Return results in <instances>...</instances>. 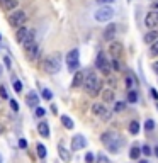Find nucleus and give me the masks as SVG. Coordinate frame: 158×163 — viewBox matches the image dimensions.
Returning <instances> with one entry per match:
<instances>
[{
    "instance_id": "nucleus-45",
    "label": "nucleus",
    "mask_w": 158,
    "mask_h": 163,
    "mask_svg": "<svg viewBox=\"0 0 158 163\" xmlns=\"http://www.w3.org/2000/svg\"><path fill=\"white\" fill-rule=\"evenodd\" d=\"M153 70H155V72L158 73V61H156V63H155V65H153Z\"/></svg>"
},
{
    "instance_id": "nucleus-32",
    "label": "nucleus",
    "mask_w": 158,
    "mask_h": 163,
    "mask_svg": "<svg viewBox=\"0 0 158 163\" xmlns=\"http://www.w3.org/2000/svg\"><path fill=\"white\" fill-rule=\"evenodd\" d=\"M110 68L112 70H116V72H121V63L118 61V60H112V63H110Z\"/></svg>"
},
{
    "instance_id": "nucleus-16",
    "label": "nucleus",
    "mask_w": 158,
    "mask_h": 163,
    "mask_svg": "<svg viewBox=\"0 0 158 163\" xmlns=\"http://www.w3.org/2000/svg\"><path fill=\"white\" fill-rule=\"evenodd\" d=\"M17 5H19L17 0H0V7L4 10H14Z\"/></svg>"
},
{
    "instance_id": "nucleus-20",
    "label": "nucleus",
    "mask_w": 158,
    "mask_h": 163,
    "mask_svg": "<svg viewBox=\"0 0 158 163\" xmlns=\"http://www.w3.org/2000/svg\"><path fill=\"white\" fill-rule=\"evenodd\" d=\"M158 39V31H150V33L145 36V43L146 44H153Z\"/></svg>"
},
{
    "instance_id": "nucleus-17",
    "label": "nucleus",
    "mask_w": 158,
    "mask_h": 163,
    "mask_svg": "<svg viewBox=\"0 0 158 163\" xmlns=\"http://www.w3.org/2000/svg\"><path fill=\"white\" fill-rule=\"evenodd\" d=\"M100 94H102V100L106 102V104L114 102V90H112V88H104Z\"/></svg>"
},
{
    "instance_id": "nucleus-19",
    "label": "nucleus",
    "mask_w": 158,
    "mask_h": 163,
    "mask_svg": "<svg viewBox=\"0 0 158 163\" xmlns=\"http://www.w3.org/2000/svg\"><path fill=\"white\" fill-rule=\"evenodd\" d=\"M37 133L41 134V136H43V138H48L49 136V126H48V122H39L37 124Z\"/></svg>"
},
{
    "instance_id": "nucleus-7",
    "label": "nucleus",
    "mask_w": 158,
    "mask_h": 163,
    "mask_svg": "<svg viewBox=\"0 0 158 163\" xmlns=\"http://www.w3.org/2000/svg\"><path fill=\"white\" fill-rule=\"evenodd\" d=\"M95 68H99L104 75H109L110 73V63L107 61L106 54L104 53H99L97 54V60H95Z\"/></svg>"
},
{
    "instance_id": "nucleus-36",
    "label": "nucleus",
    "mask_w": 158,
    "mask_h": 163,
    "mask_svg": "<svg viewBox=\"0 0 158 163\" xmlns=\"http://www.w3.org/2000/svg\"><path fill=\"white\" fill-rule=\"evenodd\" d=\"M44 114H46V109H43V107L37 105V107H36V117H43Z\"/></svg>"
},
{
    "instance_id": "nucleus-34",
    "label": "nucleus",
    "mask_w": 158,
    "mask_h": 163,
    "mask_svg": "<svg viewBox=\"0 0 158 163\" xmlns=\"http://www.w3.org/2000/svg\"><path fill=\"white\" fill-rule=\"evenodd\" d=\"M14 90L17 92V94L22 90V82H21V80H14Z\"/></svg>"
},
{
    "instance_id": "nucleus-10",
    "label": "nucleus",
    "mask_w": 158,
    "mask_h": 163,
    "mask_svg": "<svg viewBox=\"0 0 158 163\" xmlns=\"http://www.w3.org/2000/svg\"><path fill=\"white\" fill-rule=\"evenodd\" d=\"M109 54H112L116 60L119 58L122 54V44L119 43V41H110V44H109Z\"/></svg>"
},
{
    "instance_id": "nucleus-41",
    "label": "nucleus",
    "mask_w": 158,
    "mask_h": 163,
    "mask_svg": "<svg viewBox=\"0 0 158 163\" xmlns=\"http://www.w3.org/2000/svg\"><path fill=\"white\" fill-rule=\"evenodd\" d=\"M99 163H109V160H107L104 155H99Z\"/></svg>"
},
{
    "instance_id": "nucleus-2",
    "label": "nucleus",
    "mask_w": 158,
    "mask_h": 163,
    "mask_svg": "<svg viewBox=\"0 0 158 163\" xmlns=\"http://www.w3.org/2000/svg\"><path fill=\"white\" fill-rule=\"evenodd\" d=\"M100 141L106 145V148L109 149L110 153H118L119 148H121V145H122V139L119 138L116 133H110V131H107V133H104L102 136H100Z\"/></svg>"
},
{
    "instance_id": "nucleus-25",
    "label": "nucleus",
    "mask_w": 158,
    "mask_h": 163,
    "mask_svg": "<svg viewBox=\"0 0 158 163\" xmlns=\"http://www.w3.org/2000/svg\"><path fill=\"white\" fill-rule=\"evenodd\" d=\"M46 155H48L46 146H44V145H37V156H39L41 160H44V158H46Z\"/></svg>"
},
{
    "instance_id": "nucleus-6",
    "label": "nucleus",
    "mask_w": 158,
    "mask_h": 163,
    "mask_svg": "<svg viewBox=\"0 0 158 163\" xmlns=\"http://www.w3.org/2000/svg\"><path fill=\"white\" fill-rule=\"evenodd\" d=\"M26 21H27V14L24 10H15L14 14L9 15V24L12 27H21V25H24Z\"/></svg>"
},
{
    "instance_id": "nucleus-21",
    "label": "nucleus",
    "mask_w": 158,
    "mask_h": 163,
    "mask_svg": "<svg viewBox=\"0 0 158 163\" xmlns=\"http://www.w3.org/2000/svg\"><path fill=\"white\" fill-rule=\"evenodd\" d=\"M60 119H61L63 126H65L66 129H73V126H75V124H73V121H71L68 116H61V117H60Z\"/></svg>"
},
{
    "instance_id": "nucleus-12",
    "label": "nucleus",
    "mask_w": 158,
    "mask_h": 163,
    "mask_svg": "<svg viewBox=\"0 0 158 163\" xmlns=\"http://www.w3.org/2000/svg\"><path fill=\"white\" fill-rule=\"evenodd\" d=\"M145 24H146V27H156L158 25V12L151 10L146 14V17H145Z\"/></svg>"
},
{
    "instance_id": "nucleus-3",
    "label": "nucleus",
    "mask_w": 158,
    "mask_h": 163,
    "mask_svg": "<svg viewBox=\"0 0 158 163\" xmlns=\"http://www.w3.org/2000/svg\"><path fill=\"white\" fill-rule=\"evenodd\" d=\"M60 68H61V56H60L58 53L49 54L48 58L44 60V63H43V70H44L46 73H49V75H55V73H58Z\"/></svg>"
},
{
    "instance_id": "nucleus-40",
    "label": "nucleus",
    "mask_w": 158,
    "mask_h": 163,
    "mask_svg": "<svg viewBox=\"0 0 158 163\" xmlns=\"http://www.w3.org/2000/svg\"><path fill=\"white\" fill-rule=\"evenodd\" d=\"M19 146L21 148H27V141L26 139H19Z\"/></svg>"
},
{
    "instance_id": "nucleus-43",
    "label": "nucleus",
    "mask_w": 158,
    "mask_h": 163,
    "mask_svg": "<svg viewBox=\"0 0 158 163\" xmlns=\"http://www.w3.org/2000/svg\"><path fill=\"white\" fill-rule=\"evenodd\" d=\"M4 63H5V66H7V68H10V60H9L7 56L4 58Z\"/></svg>"
},
{
    "instance_id": "nucleus-23",
    "label": "nucleus",
    "mask_w": 158,
    "mask_h": 163,
    "mask_svg": "<svg viewBox=\"0 0 158 163\" xmlns=\"http://www.w3.org/2000/svg\"><path fill=\"white\" fill-rule=\"evenodd\" d=\"M129 133L131 134L140 133V122H138V121H131V122H129Z\"/></svg>"
},
{
    "instance_id": "nucleus-38",
    "label": "nucleus",
    "mask_w": 158,
    "mask_h": 163,
    "mask_svg": "<svg viewBox=\"0 0 158 163\" xmlns=\"http://www.w3.org/2000/svg\"><path fill=\"white\" fill-rule=\"evenodd\" d=\"M9 104H10V109L14 111V112H19V104H17V100H10Z\"/></svg>"
},
{
    "instance_id": "nucleus-29",
    "label": "nucleus",
    "mask_w": 158,
    "mask_h": 163,
    "mask_svg": "<svg viewBox=\"0 0 158 163\" xmlns=\"http://www.w3.org/2000/svg\"><path fill=\"white\" fill-rule=\"evenodd\" d=\"M150 54H151V56H158V39L155 41L153 44H151V48H150Z\"/></svg>"
},
{
    "instance_id": "nucleus-37",
    "label": "nucleus",
    "mask_w": 158,
    "mask_h": 163,
    "mask_svg": "<svg viewBox=\"0 0 158 163\" xmlns=\"http://www.w3.org/2000/svg\"><path fill=\"white\" fill-rule=\"evenodd\" d=\"M0 97L2 99H7V88H5V85H0Z\"/></svg>"
},
{
    "instance_id": "nucleus-13",
    "label": "nucleus",
    "mask_w": 158,
    "mask_h": 163,
    "mask_svg": "<svg viewBox=\"0 0 158 163\" xmlns=\"http://www.w3.org/2000/svg\"><path fill=\"white\" fill-rule=\"evenodd\" d=\"M26 104L29 105V107H37V105H39V97H37L36 92L31 90L29 94L26 95Z\"/></svg>"
},
{
    "instance_id": "nucleus-44",
    "label": "nucleus",
    "mask_w": 158,
    "mask_h": 163,
    "mask_svg": "<svg viewBox=\"0 0 158 163\" xmlns=\"http://www.w3.org/2000/svg\"><path fill=\"white\" fill-rule=\"evenodd\" d=\"M97 2H99V4H112L114 0H97Z\"/></svg>"
},
{
    "instance_id": "nucleus-28",
    "label": "nucleus",
    "mask_w": 158,
    "mask_h": 163,
    "mask_svg": "<svg viewBox=\"0 0 158 163\" xmlns=\"http://www.w3.org/2000/svg\"><path fill=\"white\" fill-rule=\"evenodd\" d=\"M41 97L44 99V100H51L53 99V92L49 90V88H43V95Z\"/></svg>"
},
{
    "instance_id": "nucleus-42",
    "label": "nucleus",
    "mask_w": 158,
    "mask_h": 163,
    "mask_svg": "<svg viewBox=\"0 0 158 163\" xmlns=\"http://www.w3.org/2000/svg\"><path fill=\"white\" fill-rule=\"evenodd\" d=\"M150 92H151V97H153V99H158V92L155 90V88H151Z\"/></svg>"
},
{
    "instance_id": "nucleus-9",
    "label": "nucleus",
    "mask_w": 158,
    "mask_h": 163,
    "mask_svg": "<svg viewBox=\"0 0 158 163\" xmlns=\"http://www.w3.org/2000/svg\"><path fill=\"white\" fill-rule=\"evenodd\" d=\"M22 46H24V49H26V53L29 49H33L34 46H36V34H34V31H29L26 36V39L22 41Z\"/></svg>"
},
{
    "instance_id": "nucleus-18",
    "label": "nucleus",
    "mask_w": 158,
    "mask_h": 163,
    "mask_svg": "<svg viewBox=\"0 0 158 163\" xmlns=\"http://www.w3.org/2000/svg\"><path fill=\"white\" fill-rule=\"evenodd\" d=\"M27 33H29V29H27V27H24V25L17 27V33H15V39H17V43H22V41L26 39Z\"/></svg>"
},
{
    "instance_id": "nucleus-48",
    "label": "nucleus",
    "mask_w": 158,
    "mask_h": 163,
    "mask_svg": "<svg viewBox=\"0 0 158 163\" xmlns=\"http://www.w3.org/2000/svg\"><path fill=\"white\" fill-rule=\"evenodd\" d=\"M140 163H148V161H146V160H143V161H140Z\"/></svg>"
},
{
    "instance_id": "nucleus-26",
    "label": "nucleus",
    "mask_w": 158,
    "mask_h": 163,
    "mask_svg": "<svg viewBox=\"0 0 158 163\" xmlns=\"http://www.w3.org/2000/svg\"><path fill=\"white\" fill-rule=\"evenodd\" d=\"M104 111V105L102 104H94L92 105V112L95 114V116H100V112Z\"/></svg>"
},
{
    "instance_id": "nucleus-5",
    "label": "nucleus",
    "mask_w": 158,
    "mask_h": 163,
    "mask_svg": "<svg viewBox=\"0 0 158 163\" xmlns=\"http://www.w3.org/2000/svg\"><path fill=\"white\" fill-rule=\"evenodd\" d=\"M78 49H71L70 53L66 54V66L70 72H77L80 68V60H78Z\"/></svg>"
},
{
    "instance_id": "nucleus-4",
    "label": "nucleus",
    "mask_w": 158,
    "mask_h": 163,
    "mask_svg": "<svg viewBox=\"0 0 158 163\" xmlns=\"http://www.w3.org/2000/svg\"><path fill=\"white\" fill-rule=\"evenodd\" d=\"M94 17H95L97 22H107V21H110V19L114 17V9L104 5V7L97 9L95 14H94Z\"/></svg>"
},
{
    "instance_id": "nucleus-30",
    "label": "nucleus",
    "mask_w": 158,
    "mask_h": 163,
    "mask_svg": "<svg viewBox=\"0 0 158 163\" xmlns=\"http://www.w3.org/2000/svg\"><path fill=\"white\" fill-rule=\"evenodd\" d=\"M124 109H126V104H124V102H116V105H114V111H116V112H122Z\"/></svg>"
},
{
    "instance_id": "nucleus-27",
    "label": "nucleus",
    "mask_w": 158,
    "mask_h": 163,
    "mask_svg": "<svg viewBox=\"0 0 158 163\" xmlns=\"http://www.w3.org/2000/svg\"><path fill=\"white\" fill-rule=\"evenodd\" d=\"M128 102H131V104L138 102V94H136V92H133V90L128 92Z\"/></svg>"
},
{
    "instance_id": "nucleus-35",
    "label": "nucleus",
    "mask_w": 158,
    "mask_h": 163,
    "mask_svg": "<svg viewBox=\"0 0 158 163\" xmlns=\"http://www.w3.org/2000/svg\"><path fill=\"white\" fill-rule=\"evenodd\" d=\"M141 153H143V155H146V156H150L151 153H153V149H151V148H150V146H148V145H145L143 148H141Z\"/></svg>"
},
{
    "instance_id": "nucleus-31",
    "label": "nucleus",
    "mask_w": 158,
    "mask_h": 163,
    "mask_svg": "<svg viewBox=\"0 0 158 163\" xmlns=\"http://www.w3.org/2000/svg\"><path fill=\"white\" fill-rule=\"evenodd\" d=\"M134 82H136V80L133 78V76H126V87H128V90H131V88H133Z\"/></svg>"
},
{
    "instance_id": "nucleus-49",
    "label": "nucleus",
    "mask_w": 158,
    "mask_h": 163,
    "mask_svg": "<svg viewBox=\"0 0 158 163\" xmlns=\"http://www.w3.org/2000/svg\"><path fill=\"white\" fill-rule=\"evenodd\" d=\"M2 160H4V158H2V155H0V163H2Z\"/></svg>"
},
{
    "instance_id": "nucleus-47",
    "label": "nucleus",
    "mask_w": 158,
    "mask_h": 163,
    "mask_svg": "<svg viewBox=\"0 0 158 163\" xmlns=\"http://www.w3.org/2000/svg\"><path fill=\"white\" fill-rule=\"evenodd\" d=\"M155 155H156V158H158V146L155 148Z\"/></svg>"
},
{
    "instance_id": "nucleus-22",
    "label": "nucleus",
    "mask_w": 158,
    "mask_h": 163,
    "mask_svg": "<svg viewBox=\"0 0 158 163\" xmlns=\"http://www.w3.org/2000/svg\"><path fill=\"white\" fill-rule=\"evenodd\" d=\"M140 155H141V149L138 148V146H133V148L129 149V158H131V160H138V158H140Z\"/></svg>"
},
{
    "instance_id": "nucleus-15",
    "label": "nucleus",
    "mask_w": 158,
    "mask_h": 163,
    "mask_svg": "<svg viewBox=\"0 0 158 163\" xmlns=\"http://www.w3.org/2000/svg\"><path fill=\"white\" fill-rule=\"evenodd\" d=\"M83 80H85V75L82 72H75V75H73V82H71V87L73 88H77V87H80V85H83Z\"/></svg>"
},
{
    "instance_id": "nucleus-11",
    "label": "nucleus",
    "mask_w": 158,
    "mask_h": 163,
    "mask_svg": "<svg viewBox=\"0 0 158 163\" xmlns=\"http://www.w3.org/2000/svg\"><path fill=\"white\" fill-rule=\"evenodd\" d=\"M116 33H118V25L116 24H109L104 29V34H102V37L106 41H114V37H116Z\"/></svg>"
},
{
    "instance_id": "nucleus-33",
    "label": "nucleus",
    "mask_w": 158,
    "mask_h": 163,
    "mask_svg": "<svg viewBox=\"0 0 158 163\" xmlns=\"http://www.w3.org/2000/svg\"><path fill=\"white\" fill-rule=\"evenodd\" d=\"M153 127H155L153 119H148L146 122H145V129H146V133H148V131H153Z\"/></svg>"
},
{
    "instance_id": "nucleus-46",
    "label": "nucleus",
    "mask_w": 158,
    "mask_h": 163,
    "mask_svg": "<svg viewBox=\"0 0 158 163\" xmlns=\"http://www.w3.org/2000/svg\"><path fill=\"white\" fill-rule=\"evenodd\" d=\"M4 131H5V127H4V126H0V134L4 133Z\"/></svg>"
},
{
    "instance_id": "nucleus-8",
    "label": "nucleus",
    "mask_w": 158,
    "mask_h": 163,
    "mask_svg": "<svg viewBox=\"0 0 158 163\" xmlns=\"http://www.w3.org/2000/svg\"><path fill=\"white\" fill-rule=\"evenodd\" d=\"M85 146H87V139H85L82 134H77V136H73V138H71V149H73V151L83 149Z\"/></svg>"
},
{
    "instance_id": "nucleus-14",
    "label": "nucleus",
    "mask_w": 158,
    "mask_h": 163,
    "mask_svg": "<svg viewBox=\"0 0 158 163\" xmlns=\"http://www.w3.org/2000/svg\"><path fill=\"white\" fill-rule=\"evenodd\" d=\"M58 156L61 158V161H65V163H70V160H71L70 151H68V149H66L65 146H61V145L58 146Z\"/></svg>"
},
{
    "instance_id": "nucleus-39",
    "label": "nucleus",
    "mask_w": 158,
    "mask_h": 163,
    "mask_svg": "<svg viewBox=\"0 0 158 163\" xmlns=\"http://www.w3.org/2000/svg\"><path fill=\"white\" fill-rule=\"evenodd\" d=\"M85 161H87V163H94V155H92V153H87V155H85Z\"/></svg>"
},
{
    "instance_id": "nucleus-1",
    "label": "nucleus",
    "mask_w": 158,
    "mask_h": 163,
    "mask_svg": "<svg viewBox=\"0 0 158 163\" xmlns=\"http://www.w3.org/2000/svg\"><path fill=\"white\" fill-rule=\"evenodd\" d=\"M83 87H85V90H87V94H88V95L95 97V95L100 92V88H102V82H100V80L97 78V75H95L94 72H88L87 75H85Z\"/></svg>"
},
{
    "instance_id": "nucleus-24",
    "label": "nucleus",
    "mask_w": 158,
    "mask_h": 163,
    "mask_svg": "<svg viewBox=\"0 0 158 163\" xmlns=\"http://www.w3.org/2000/svg\"><path fill=\"white\" fill-rule=\"evenodd\" d=\"M99 117H100L102 121H106V122H107V121H109L110 117H112V111H109V109L104 107V111L100 112V116H99Z\"/></svg>"
}]
</instances>
